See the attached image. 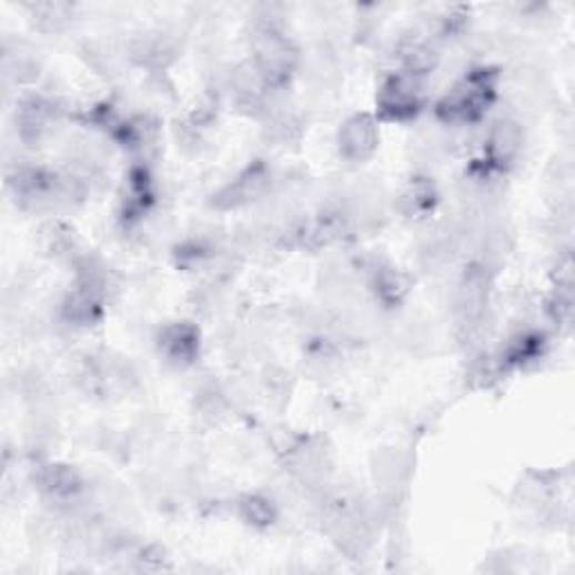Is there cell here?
Returning <instances> with one entry per match:
<instances>
[{"label": "cell", "instance_id": "6da1fadb", "mask_svg": "<svg viewBox=\"0 0 575 575\" xmlns=\"http://www.w3.org/2000/svg\"><path fill=\"white\" fill-rule=\"evenodd\" d=\"M497 98V72L493 68L478 65L461 77L436 104V115L445 124H476L482 120Z\"/></svg>", "mask_w": 575, "mask_h": 575}, {"label": "cell", "instance_id": "7a4b0ae2", "mask_svg": "<svg viewBox=\"0 0 575 575\" xmlns=\"http://www.w3.org/2000/svg\"><path fill=\"white\" fill-rule=\"evenodd\" d=\"M423 98H425L423 77L401 70L387 77L385 83L380 85L375 104L382 120L407 122L421 113Z\"/></svg>", "mask_w": 575, "mask_h": 575}, {"label": "cell", "instance_id": "3957f363", "mask_svg": "<svg viewBox=\"0 0 575 575\" xmlns=\"http://www.w3.org/2000/svg\"><path fill=\"white\" fill-rule=\"evenodd\" d=\"M270 182H272V173L263 162L250 164L245 171L236 175V180H232L219 191L214 196V208L219 210L248 208L268 194Z\"/></svg>", "mask_w": 575, "mask_h": 575}, {"label": "cell", "instance_id": "277c9868", "mask_svg": "<svg viewBox=\"0 0 575 575\" xmlns=\"http://www.w3.org/2000/svg\"><path fill=\"white\" fill-rule=\"evenodd\" d=\"M377 142H380L377 124L371 115H364V113L349 118L337 133L340 155L349 162L369 160L375 153Z\"/></svg>", "mask_w": 575, "mask_h": 575}, {"label": "cell", "instance_id": "5b68a950", "mask_svg": "<svg viewBox=\"0 0 575 575\" xmlns=\"http://www.w3.org/2000/svg\"><path fill=\"white\" fill-rule=\"evenodd\" d=\"M158 351L173 366L194 364L201 355V333L189 322L167 324L158 335Z\"/></svg>", "mask_w": 575, "mask_h": 575}, {"label": "cell", "instance_id": "8992f818", "mask_svg": "<svg viewBox=\"0 0 575 575\" xmlns=\"http://www.w3.org/2000/svg\"><path fill=\"white\" fill-rule=\"evenodd\" d=\"M57 104L48 98H41V94H32V98L21 100L17 109L19 138L26 144H39L50 133L52 122H57Z\"/></svg>", "mask_w": 575, "mask_h": 575}, {"label": "cell", "instance_id": "52a82bcc", "mask_svg": "<svg viewBox=\"0 0 575 575\" xmlns=\"http://www.w3.org/2000/svg\"><path fill=\"white\" fill-rule=\"evenodd\" d=\"M34 484L46 497H50L57 504L74 502L83 491L81 474L72 465H63V463L41 465L34 474Z\"/></svg>", "mask_w": 575, "mask_h": 575}, {"label": "cell", "instance_id": "ba28073f", "mask_svg": "<svg viewBox=\"0 0 575 575\" xmlns=\"http://www.w3.org/2000/svg\"><path fill=\"white\" fill-rule=\"evenodd\" d=\"M104 313V293L94 288L74 283L61 302V320L70 326H94Z\"/></svg>", "mask_w": 575, "mask_h": 575}, {"label": "cell", "instance_id": "9c48e42d", "mask_svg": "<svg viewBox=\"0 0 575 575\" xmlns=\"http://www.w3.org/2000/svg\"><path fill=\"white\" fill-rule=\"evenodd\" d=\"M522 144H524L522 127L511 118L497 120L493 124V129L488 131V140H486L491 167L500 169V171L508 169L519 158Z\"/></svg>", "mask_w": 575, "mask_h": 575}, {"label": "cell", "instance_id": "30bf717a", "mask_svg": "<svg viewBox=\"0 0 575 575\" xmlns=\"http://www.w3.org/2000/svg\"><path fill=\"white\" fill-rule=\"evenodd\" d=\"M436 203H438V194L434 182L427 178H414L399 199V210L407 219H423L434 212Z\"/></svg>", "mask_w": 575, "mask_h": 575}, {"label": "cell", "instance_id": "8fae6325", "mask_svg": "<svg viewBox=\"0 0 575 575\" xmlns=\"http://www.w3.org/2000/svg\"><path fill=\"white\" fill-rule=\"evenodd\" d=\"M239 515L245 524L254 528H268L276 522V506L263 495H245L239 502Z\"/></svg>", "mask_w": 575, "mask_h": 575}, {"label": "cell", "instance_id": "7c38bea8", "mask_svg": "<svg viewBox=\"0 0 575 575\" xmlns=\"http://www.w3.org/2000/svg\"><path fill=\"white\" fill-rule=\"evenodd\" d=\"M72 17H74V10H72V6H65V3H39V6H32L34 26L41 32H61L63 28L70 26Z\"/></svg>", "mask_w": 575, "mask_h": 575}]
</instances>
